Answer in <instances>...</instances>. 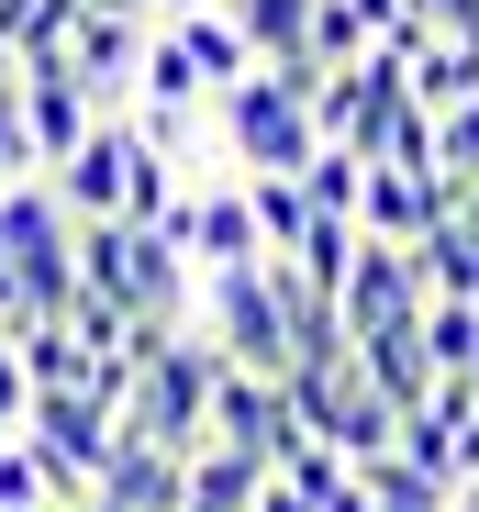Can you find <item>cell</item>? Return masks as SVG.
<instances>
[{
    "label": "cell",
    "instance_id": "1",
    "mask_svg": "<svg viewBox=\"0 0 479 512\" xmlns=\"http://www.w3.org/2000/svg\"><path fill=\"white\" fill-rule=\"evenodd\" d=\"M312 90H324V67L290 56V67H246L234 90L201 101L234 179H301V167H312V145H324V134H312Z\"/></svg>",
    "mask_w": 479,
    "mask_h": 512
},
{
    "label": "cell",
    "instance_id": "2",
    "mask_svg": "<svg viewBox=\"0 0 479 512\" xmlns=\"http://www.w3.org/2000/svg\"><path fill=\"white\" fill-rule=\"evenodd\" d=\"M67 268L123 323H190V256L145 223H67Z\"/></svg>",
    "mask_w": 479,
    "mask_h": 512
},
{
    "label": "cell",
    "instance_id": "3",
    "mask_svg": "<svg viewBox=\"0 0 479 512\" xmlns=\"http://www.w3.org/2000/svg\"><path fill=\"white\" fill-rule=\"evenodd\" d=\"M190 323H201V346L223 368H257V379L290 368V323H279V290H268V256L257 268H201L190 279Z\"/></svg>",
    "mask_w": 479,
    "mask_h": 512
},
{
    "label": "cell",
    "instance_id": "4",
    "mask_svg": "<svg viewBox=\"0 0 479 512\" xmlns=\"http://www.w3.org/2000/svg\"><path fill=\"white\" fill-rule=\"evenodd\" d=\"M201 446H234V457H257L279 468L301 446V423H290V390L257 379V368H212V401H201Z\"/></svg>",
    "mask_w": 479,
    "mask_h": 512
},
{
    "label": "cell",
    "instance_id": "5",
    "mask_svg": "<svg viewBox=\"0 0 479 512\" xmlns=\"http://www.w3.org/2000/svg\"><path fill=\"white\" fill-rule=\"evenodd\" d=\"M134 156H145V145H134V123H123V112H101L90 134H78V145L45 167V201H56L67 223H123V179H134Z\"/></svg>",
    "mask_w": 479,
    "mask_h": 512
},
{
    "label": "cell",
    "instance_id": "6",
    "mask_svg": "<svg viewBox=\"0 0 479 512\" xmlns=\"http://www.w3.org/2000/svg\"><path fill=\"white\" fill-rule=\"evenodd\" d=\"M156 234L190 256V279H201V268H257V256H268V245H257V212H246V179H190Z\"/></svg>",
    "mask_w": 479,
    "mask_h": 512
},
{
    "label": "cell",
    "instance_id": "7",
    "mask_svg": "<svg viewBox=\"0 0 479 512\" xmlns=\"http://www.w3.org/2000/svg\"><path fill=\"white\" fill-rule=\"evenodd\" d=\"M424 301V279H413V245H379V234H357V256H346V279H335V334L357 346V334H379V323H402Z\"/></svg>",
    "mask_w": 479,
    "mask_h": 512
},
{
    "label": "cell",
    "instance_id": "8",
    "mask_svg": "<svg viewBox=\"0 0 479 512\" xmlns=\"http://www.w3.org/2000/svg\"><path fill=\"white\" fill-rule=\"evenodd\" d=\"M457 212V179H435V167H379L368 156V179H357V234H379V245H413L424 223H446Z\"/></svg>",
    "mask_w": 479,
    "mask_h": 512
},
{
    "label": "cell",
    "instance_id": "9",
    "mask_svg": "<svg viewBox=\"0 0 479 512\" xmlns=\"http://www.w3.org/2000/svg\"><path fill=\"white\" fill-rule=\"evenodd\" d=\"M12 112H23V134H34V167H56L78 134L101 123V101L67 78V56H23V67H12Z\"/></svg>",
    "mask_w": 479,
    "mask_h": 512
},
{
    "label": "cell",
    "instance_id": "10",
    "mask_svg": "<svg viewBox=\"0 0 479 512\" xmlns=\"http://www.w3.org/2000/svg\"><path fill=\"white\" fill-rule=\"evenodd\" d=\"M134 56H145V23H134V12H78V23H67V78H78L101 112L134 101Z\"/></svg>",
    "mask_w": 479,
    "mask_h": 512
},
{
    "label": "cell",
    "instance_id": "11",
    "mask_svg": "<svg viewBox=\"0 0 479 512\" xmlns=\"http://www.w3.org/2000/svg\"><path fill=\"white\" fill-rule=\"evenodd\" d=\"M90 501H101V512H179V457L112 423V446H101V468H90Z\"/></svg>",
    "mask_w": 479,
    "mask_h": 512
},
{
    "label": "cell",
    "instance_id": "12",
    "mask_svg": "<svg viewBox=\"0 0 479 512\" xmlns=\"http://www.w3.org/2000/svg\"><path fill=\"white\" fill-rule=\"evenodd\" d=\"M346 368H357V379H368V390H379L390 412H424V390L446 379V368L424 357V334H413V312H402V323H379V334H357V346H346Z\"/></svg>",
    "mask_w": 479,
    "mask_h": 512
},
{
    "label": "cell",
    "instance_id": "13",
    "mask_svg": "<svg viewBox=\"0 0 479 512\" xmlns=\"http://www.w3.org/2000/svg\"><path fill=\"white\" fill-rule=\"evenodd\" d=\"M402 90H413V112L468 101V90H479V34H424V45L402 56Z\"/></svg>",
    "mask_w": 479,
    "mask_h": 512
},
{
    "label": "cell",
    "instance_id": "14",
    "mask_svg": "<svg viewBox=\"0 0 479 512\" xmlns=\"http://www.w3.org/2000/svg\"><path fill=\"white\" fill-rule=\"evenodd\" d=\"M223 23L246 34V56H257V67L312 56V0H223Z\"/></svg>",
    "mask_w": 479,
    "mask_h": 512
},
{
    "label": "cell",
    "instance_id": "15",
    "mask_svg": "<svg viewBox=\"0 0 479 512\" xmlns=\"http://www.w3.org/2000/svg\"><path fill=\"white\" fill-rule=\"evenodd\" d=\"M168 34L190 45V67H201V90H234V78H246V67H257V56H246V34H234V23H223V0H201V12H179Z\"/></svg>",
    "mask_w": 479,
    "mask_h": 512
},
{
    "label": "cell",
    "instance_id": "16",
    "mask_svg": "<svg viewBox=\"0 0 479 512\" xmlns=\"http://www.w3.org/2000/svg\"><path fill=\"white\" fill-rule=\"evenodd\" d=\"M134 101H212V90H201V67H190V45H179L168 23H145V56H134Z\"/></svg>",
    "mask_w": 479,
    "mask_h": 512
},
{
    "label": "cell",
    "instance_id": "17",
    "mask_svg": "<svg viewBox=\"0 0 479 512\" xmlns=\"http://www.w3.org/2000/svg\"><path fill=\"white\" fill-rule=\"evenodd\" d=\"M357 490H368V512H446V479H424V468H402V457H368L357 468Z\"/></svg>",
    "mask_w": 479,
    "mask_h": 512
},
{
    "label": "cell",
    "instance_id": "18",
    "mask_svg": "<svg viewBox=\"0 0 479 512\" xmlns=\"http://www.w3.org/2000/svg\"><path fill=\"white\" fill-rule=\"evenodd\" d=\"M413 334H424L435 368H468L479 357V301H413Z\"/></svg>",
    "mask_w": 479,
    "mask_h": 512
},
{
    "label": "cell",
    "instance_id": "19",
    "mask_svg": "<svg viewBox=\"0 0 479 512\" xmlns=\"http://www.w3.org/2000/svg\"><path fill=\"white\" fill-rule=\"evenodd\" d=\"M424 123H435V179H457V190H468V179H479V90H468V101H446V112H424Z\"/></svg>",
    "mask_w": 479,
    "mask_h": 512
},
{
    "label": "cell",
    "instance_id": "20",
    "mask_svg": "<svg viewBox=\"0 0 479 512\" xmlns=\"http://www.w3.org/2000/svg\"><path fill=\"white\" fill-rule=\"evenodd\" d=\"M0 512H45V468H34V446H0Z\"/></svg>",
    "mask_w": 479,
    "mask_h": 512
},
{
    "label": "cell",
    "instance_id": "21",
    "mask_svg": "<svg viewBox=\"0 0 479 512\" xmlns=\"http://www.w3.org/2000/svg\"><path fill=\"white\" fill-rule=\"evenodd\" d=\"M12 179H45V167H34V134H23L12 90H0V190H12Z\"/></svg>",
    "mask_w": 479,
    "mask_h": 512
},
{
    "label": "cell",
    "instance_id": "22",
    "mask_svg": "<svg viewBox=\"0 0 479 512\" xmlns=\"http://www.w3.org/2000/svg\"><path fill=\"white\" fill-rule=\"evenodd\" d=\"M424 34H479V0H413Z\"/></svg>",
    "mask_w": 479,
    "mask_h": 512
},
{
    "label": "cell",
    "instance_id": "23",
    "mask_svg": "<svg viewBox=\"0 0 479 512\" xmlns=\"http://www.w3.org/2000/svg\"><path fill=\"white\" fill-rule=\"evenodd\" d=\"M23 401H34V379H23V357L0 346V423H23Z\"/></svg>",
    "mask_w": 479,
    "mask_h": 512
},
{
    "label": "cell",
    "instance_id": "24",
    "mask_svg": "<svg viewBox=\"0 0 479 512\" xmlns=\"http://www.w3.org/2000/svg\"><path fill=\"white\" fill-rule=\"evenodd\" d=\"M23 323H45V312L23 301V279H12V268H0V334H23Z\"/></svg>",
    "mask_w": 479,
    "mask_h": 512
},
{
    "label": "cell",
    "instance_id": "25",
    "mask_svg": "<svg viewBox=\"0 0 479 512\" xmlns=\"http://www.w3.org/2000/svg\"><path fill=\"white\" fill-rule=\"evenodd\" d=\"M246 512H312V501H301V490H290V479H268V490H257V501H246Z\"/></svg>",
    "mask_w": 479,
    "mask_h": 512
},
{
    "label": "cell",
    "instance_id": "26",
    "mask_svg": "<svg viewBox=\"0 0 479 512\" xmlns=\"http://www.w3.org/2000/svg\"><path fill=\"white\" fill-rule=\"evenodd\" d=\"M457 234H468V245H479V179H468V190H457Z\"/></svg>",
    "mask_w": 479,
    "mask_h": 512
},
{
    "label": "cell",
    "instance_id": "27",
    "mask_svg": "<svg viewBox=\"0 0 479 512\" xmlns=\"http://www.w3.org/2000/svg\"><path fill=\"white\" fill-rule=\"evenodd\" d=\"M446 512H479V479H457V490H446Z\"/></svg>",
    "mask_w": 479,
    "mask_h": 512
},
{
    "label": "cell",
    "instance_id": "28",
    "mask_svg": "<svg viewBox=\"0 0 479 512\" xmlns=\"http://www.w3.org/2000/svg\"><path fill=\"white\" fill-rule=\"evenodd\" d=\"M145 12H156V23H179V12H201V0H145Z\"/></svg>",
    "mask_w": 479,
    "mask_h": 512
},
{
    "label": "cell",
    "instance_id": "29",
    "mask_svg": "<svg viewBox=\"0 0 479 512\" xmlns=\"http://www.w3.org/2000/svg\"><path fill=\"white\" fill-rule=\"evenodd\" d=\"M12 67H23V56H12V45H0V90H12Z\"/></svg>",
    "mask_w": 479,
    "mask_h": 512
},
{
    "label": "cell",
    "instance_id": "30",
    "mask_svg": "<svg viewBox=\"0 0 479 512\" xmlns=\"http://www.w3.org/2000/svg\"><path fill=\"white\" fill-rule=\"evenodd\" d=\"M45 512H56V501H45ZM67 512H90V501H67Z\"/></svg>",
    "mask_w": 479,
    "mask_h": 512
},
{
    "label": "cell",
    "instance_id": "31",
    "mask_svg": "<svg viewBox=\"0 0 479 512\" xmlns=\"http://www.w3.org/2000/svg\"><path fill=\"white\" fill-rule=\"evenodd\" d=\"M0 446H12V423H0Z\"/></svg>",
    "mask_w": 479,
    "mask_h": 512
},
{
    "label": "cell",
    "instance_id": "32",
    "mask_svg": "<svg viewBox=\"0 0 479 512\" xmlns=\"http://www.w3.org/2000/svg\"><path fill=\"white\" fill-rule=\"evenodd\" d=\"M90 512H101V501H90Z\"/></svg>",
    "mask_w": 479,
    "mask_h": 512
}]
</instances>
